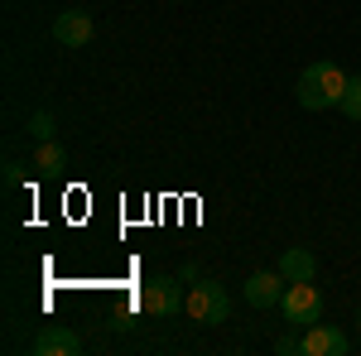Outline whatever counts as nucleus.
Instances as JSON below:
<instances>
[{
    "instance_id": "nucleus-12",
    "label": "nucleus",
    "mask_w": 361,
    "mask_h": 356,
    "mask_svg": "<svg viewBox=\"0 0 361 356\" xmlns=\"http://www.w3.org/2000/svg\"><path fill=\"white\" fill-rule=\"evenodd\" d=\"M29 135L34 140H54V111H34V116H29Z\"/></svg>"
},
{
    "instance_id": "nucleus-3",
    "label": "nucleus",
    "mask_w": 361,
    "mask_h": 356,
    "mask_svg": "<svg viewBox=\"0 0 361 356\" xmlns=\"http://www.w3.org/2000/svg\"><path fill=\"white\" fill-rule=\"evenodd\" d=\"M135 303L145 308V313H154V318H178V313H183V303H188V294H183V284H178V279L154 274V279H145V284H140Z\"/></svg>"
},
{
    "instance_id": "nucleus-15",
    "label": "nucleus",
    "mask_w": 361,
    "mask_h": 356,
    "mask_svg": "<svg viewBox=\"0 0 361 356\" xmlns=\"http://www.w3.org/2000/svg\"><path fill=\"white\" fill-rule=\"evenodd\" d=\"M357 323H361V308H357Z\"/></svg>"
},
{
    "instance_id": "nucleus-7",
    "label": "nucleus",
    "mask_w": 361,
    "mask_h": 356,
    "mask_svg": "<svg viewBox=\"0 0 361 356\" xmlns=\"http://www.w3.org/2000/svg\"><path fill=\"white\" fill-rule=\"evenodd\" d=\"M284 289H289V279L279 270H260L246 279V303H255V308H275L279 299H284Z\"/></svg>"
},
{
    "instance_id": "nucleus-4",
    "label": "nucleus",
    "mask_w": 361,
    "mask_h": 356,
    "mask_svg": "<svg viewBox=\"0 0 361 356\" xmlns=\"http://www.w3.org/2000/svg\"><path fill=\"white\" fill-rule=\"evenodd\" d=\"M279 313H284V323H318L323 318V294H318V284L313 279H304V284H289L284 289V299H279Z\"/></svg>"
},
{
    "instance_id": "nucleus-14",
    "label": "nucleus",
    "mask_w": 361,
    "mask_h": 356,
    "mask_svg": "<svg viewBox=\"0 0 361 356\" xmlns=\"http://www.w3.org/2000/svg\"><path fill=\"white\" fill-rule=\"evenodd\" d=\"M20 178H25V164H15V159H10V164H5V183H10V188H15V183H20Z\"/></svg>"
},
{
    "instance_id": "nucleus-11",
    "label": "nucleus",
    "mask_w": 361,
    "mask_h": 356,
    "mask_svg": "<svg viewBox=\"0 0 361 356\" xmlns=\"http://www.w3.org/2000/svg\"><path fill=\"white\" fill-rule=\"evenodd\" d=\"M342 116H347V121H361V78H352V82H347V92H342Z\"/></svg>"
},
{
    "instance_id": "nucleus-5",
    "label": "nucleus",
    "mask_w": 361,
    "mask_h": 356,
    "mask_svg": "<svg viewBox=\"0 0 361 356\" xmlns=\"http://www.w3.org/2000/svg\"><path fill=\"white\" fill-rule=\"evenodd\" d=\"M347 352V332H337L333 323H308L304 328V356H342Z\"/></svg>"
},
{
    "instance_id": "nucleus-1",
    "label": "nucleus",
    "mask_w": 361,
    "mask_h": 356,
    "mask_svg": "<svg viewBox=\"0 0 361 356\" xmlns=\"http://www.w3.org/2000/svg\"><path fill=\"white\" fill-rule=\"evenodd\" d=\"M347 73L337 63H308L299 73V106L304 111H328V106H342V92H347Z\"/></svg>"
},
{
    "instance_id": "nucleus-9",
    "label": "nucleus",
    "mask_w": 361,
    "mask_h": 356,
    "mask_svg": "<svg viewBox=\"0 0 361 356\" xmlns=\"http://www.w3.org/2000/svg\"><path fill=\"white\" fill-rule=\"evenodd\" d=\"M289 284H304V279H313L318 274V260H313V250H304V246H289L284 255H279V265H275Z\"/></svg>"
},
{
    "instance_id": "nucleus-8",
    "label": "nucleus",
    "mask_w": 361,
    "mask_h": 356,
    "mask_svg": "<svg viewBox=\"0 0 361 356\" xmlns=\"http://www.w3.org/2000/svg\"><path fill=\"white\" fill-rule=\"evenodd\" d=\"M29 352H34V356H73V352H82V342H78V332H73V328L49 323V328L29 342Z\"/></svg>"
},
{
    "instance_id": "nucleus-10",
    "label": "nucleus",
    "mask_w": 361,
    "mask_h": 356,
    "mask_svg": "<svg viewBox=\"0 0 361 356\" xmlns=\"http://www.w3.org/2000/svg\"><path fill=\"white\" fill-rule=\"evenodd\" d=\"M39 173H58V168H68V154H63V145L58 140H39V149H34V164Z\"/></svg>"
},
{
    "instance_id": "nucleus-13",
    "label": "nucleus",
    "mask_w": 361,
    "mask_h": 356,
    "mask_svg": "<svg viewBox=\"0 0 361 356\" xmlns=\"http://www.w3.org/2000/svg\"><path fill=\"white\" fill-rule=\"evenodd\" d=\"M275 352H279V356H294V352H304V337H299V332L279 337V342H275Z\"/></svg>"
},
{
    "instance_id": "nucleus-2",
    "label": "nucleus",
    "mask_w": 361,
    "mask_h": 356,
    "mask_svg": "<svg viewBox=\"0 0 361 356\" xmlns=\"http://www.w3.org/2000/svg\"><path fill=\"white\" fill-rule=\"evenodd\" d=\"M183 313L193 318L197 328H217V323H226V313H231V299H226V289L217 279H197L193 289H188Z\"/></svg>"
},
{
    "instance_id": "nucleus-6",
    "label": "nucleus",
    "mask_w": 361,
    "mask_h": 356,
    "mask_svg": "<svg viewBox=\"0 0 361 356\" xmlns=\"http://www.w3.org/2000/svg\"><path fill=\"white\" fill-rule=\"evenodd\" d=\"M92 34H97V25H92L87 10H68V15L54 20V39L63 49H82V44H92Z\"/></svg>"
}]
</instances>
